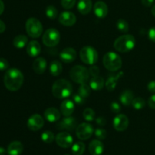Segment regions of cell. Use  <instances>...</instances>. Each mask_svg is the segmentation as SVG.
<instances>
[{
	"instance_id": "6da1fadb",
	"label": "cell",
	"mask_w": 155,
	"mask_h": 155,
	"mask_svg": "<svg viewBox=\"0 0 155 155\" xmlns=\"http://www.w3.org/2000/svg\"><path fill=\"white\" fill-rule=\"evenodd\" d=\"M23 82H24V74L18 68H10L5 74V86L9 91H18L22 86Z\"/></svg>"
},
{
	"instance_id": "7a4b0ae2",
	"label": "cell",
	"mask_w": 155,
	"mask_h": 155,
	"mask_svg": "<svg viewBox=\"0 0 155 155\" xmlns=\"http://www.w3.org/2000/svg\"><path fill=\"white\" fill-rule=\"evenodd\" d=\"M51 91L53 96L56 98L64 99L71 95L73 87L69 81L66 79H58L53 84Z\"/></svg>"
},
{
	"instance_id": "3957f363",
	"label": "cell",
	"mask_w": 155,
	"mask_h": 155,
	"mask_svg": "<svg viewBox=\"0 0 155 155\" xmlns=\"http://www.w3.org/2000/svg\"><path fill=\"white\" fill-rule=\"evenodd\" d=\"M136 45V40L133 35L126 34L118 37L114 43V47L120 53H127L133 50Z\"/></svg>"
},
{
	"instance_id": "277c9868",
	"label": "cell",
	"mask_w": 155,
	"mask_h": 155,
	"mask_svg": "<svg viewBox=\"0 0 155 155\" xmlns=\"http://www.w3.org/2000/svg\"><path fill=\"white\" fill-rule=\"evenodd\" d=\"M104 66L110 71H116L122 66V59L120 56L114 52H108L103 58Z\"/></svg>"
},
{
	"instance_id": "5b68a950",
	"label": "cell",
	"mask_w": 155,
	"mask_h": 155,
	"mask_svg": "<svg viewBox=\"0 0 155 155\" xmlns=\"http://www.w3.org/2000/svg\"><path fill=\"white\" fill-rule=\"evenodd\" d=\"M70 77L77 84L86 83L89 78V69L82 65H75L70 71Z\"/></svg>"
},
{
	"instance_id": "8992f818",
	"label": "cell",
	"mask_w": 155,
	"mask_h": 155,
	"mask_svg": "<svg viewBox=\"0 0 155 155\" xmlns=\"http://www.w3.org/2000/svg\"><path fill=\"white\" fill-rule=\"evenodd\" d=\"M80 56L81 60L88 65H95L98 59V52L92 46H84L80 52Z\"/></svg>"
},
{
	"instance_id": "52a82bcc",
	"label": "cell",
	"mask_w": 155,
	"mask_h": 155,
	"mask_svg": "<svg viewBox=\"0 0 155 155\" xmlns=\"http://www.w3.org/2000/svg\"><path fill=\"white\" fill-rule=\"evenodd\" d=\"M26 30L30 37L38 38L42 35V25L36 18H30L26 22Z\"/></svg>"
},
{
	"instance_id": "ba28073f",
	"label": "cell",
	"mask_w": 155,
	"mask_h": 155,
	"mask_svg": "<svg viewBox=\"0 0 155 155\" xmlns=\"http://www.w3.org/2000/svg\"><path fill=\"white\" fill-rule=\"evenodd\" d=\"M61 39L60 33L55 28H49L44 33L42 36V42L46 46H55Z\"/></svg>"
},
{
	"instance_id": "9c48e42d",
	"label": "cell",
	"mask_w": 155,
	"mask_h": 155,
	"mask_svg": "<svg viewBox=\"0 0 155 155\" xmlns=\"http://www.w3.org/2000/svg\"><path fill=\"white\" fill-rule=\"evenodd\" d=\"M94 133V129L89 123L83 122L77 126L76 129V135L80 140H87Z\"/></svg>"
},
{
	"instance_id": "30bf717a",
	"label": "cell",
	"mask_w": 155,
	"mask_h": 155,
	"mask_svg": "<svg viewBox=\"0 0 155 155\" xmlns=\"http://www.w3.org/2000/svg\"><path fill=\"white\" fill-rule=\"evenodd\" d=\"M55 141L58 145L63 148L70 147L74 142L72 135L66 132H62L58 134L55 138Z\"/></svg>"
},
{
	"instance_id": "8fae6325",
	"label": "cell",
	"mask_w": 155,
	"mask_h": 155,
	"mask_svg": "<svg viewBox=\"0 0 155 155\" xmlns=\"http://www.w3.org/2000/svg\"><path fill=\"white\" fill-rule=\"evenodd\" d=\"M57 129L61 130L73 131L77 129V122L75 118L72 116H65L62 120H61L57 124Z\"/></svg>"
},
{
	"instance_id": "7c38bea8",
	"label": "cell",
	"mask_w": 155,
	"mask_h": 155,
	"mask_svg": "<svg viewBox=\"0 0 155 155\" xmlns=\"http://www.w3.org/2000/svg\"><path fill=\"white\" fill-rule=\"evenodd\" d=\"M114 128L118 132H124L129 126V119L124 114H118L114 118Z\"/></svg>"
},
{
	"instance_id": "4fadbf2b",
	"label": "cell",
	"mask_w": 155,
	"mask_h": 155,
	"mask_svg": "<svg viewBox=\"0 0 155 155\" xmlns=\"http://www.w3.org/2000/svg\"><path fill=\"white\" fill-rule=\"evenodd\" d=\"M44 126V119L39 114H33L27 120V127L31 131H38Z\"/></svg>"
},
{
	"instance_id": "5bb4252c",
	"label": "cell",
	"mask_w": 155,
	"mask_h": 155,
	"mask_svg": "<svg viewBox=\"0 0 155 155\" xmlns=\"http://www.w3.org/2000/svg\"><path fill=\"white\" fill-rule=\"evenodd\" d=\"M58 21L63 25L70 27L75 24L77 21V18L74 13L68 12V11H65L61 14L58 18Z\"/></svg>"
},
{
	"instance_id": "9a60e30c",
	"label": "cell",
	"mask_w": 155,
	"mask_h": 155,
	"mask_svg": "<svg viewBox=\"0 0 155 155\" xmlns=\"http://www.w3.org/2000/svg\"><path fill=\"white\" fill-rule=\"evenodd\" d=\"M60 59L62 62L65 63H71L74 62L77 58V52L74 48L68 47L62 50L60 53Z\"/></svg>"
},
{
	"instance_id": "2e32d148",
	"label": "cell",
	"mask_w": 155,
	"mask_h": 155,
	"mask_svg": "<svg viewBox=\"0 0 155 155\" xmlns=\"http://www.w3.org/2000/svg\"><path fill=\"white\" fill-rule=\"evenodd\" d=\"M94 13L98 18H104L107 16L108 13V8L107 5L102 1H98L94 5Z\"/></svg>"
},
{
	"instance_id": "e0dca14e",
	"label": "cell",
	"mask_w": 155,
	"mask_h": 155,
	"mask_svg": "<svg viewBox=\"0 0 155 155\" xmlns=\"http://www.w3.org/2000/svg\"><path fill=\"white\" fill-rule=\"evenodd\" d=\"M123 75H124V72H123V71H120V72L117 73L116 74H113V75L109 76V77L107 78L105 83V86L107 91H114V90L116 88L118 81L122 78Z\"/></svg>"
},
{
	"instance_id": "ac0fdd59",
	"label": "cell",
	"mask_w": 155,
	"mask_h": 155,
	"mask_svg": "<svg viewBox=\"0 0 155 155\" xmlns=\"http://www.w3.org/2000/svg\"><path fill=\"white\" fill-rule=\"evenodd\" d=\"M24 150V145L21 141H14L9 144L7 149L8 155H21Z\"/></svg>"
},
{
	"instance_id": "d6986e66",
	"label": "cell",
	"mask_w": 155,
	"mask_h": 155,
	"mask_svg": "<svg viewBox=\"0 0 155 155\" xmlns=\"http://www.w3.org/2000/svg\"><path fill=\"white\" fill-rule=\"evenodd\" d=\"M89 150L92 155H101L104 151V144L100 140H93L89 144Z\"/></svg>"
},
{
	"instance_id": "ffe728a7",
	"label": "cell",
	"mask_w": 155,
	"mask_h": 155,
	"mask_svg": "<svg viewBox=\"0 0 155 155\" xmlns=\"http://www.w3.org/2000/svg\"><path fill=\"white\" fill-rule=\"evenodd\" d=\"M61 112L64 116H71V114L74 112L75 106L74 102L70 100H65L61 104Z\"/></svg>"
},
{
	"instance_id": "44dd1931",
	"label": "cell",
	"mask_w": 155,
	"mask_h": 155,
	"mask_svg": "<svg viewBox=\"0 0 155 155\" xmlns=\"http://www.w3.org/2000/svg\"><path fill=\"white\" fill-rule=\"evenodd\" d=\"M44 115H45L46 120H48L50 122H54L58 121L61 117L60 112L54 107H49L45 109Z\"/></svg>"
},
{
	"instance_id": "7402d4cb",
	"label": "cell",
	"mask_w": 155,
	"mask_h": 155,
	"mask_svg": "<svg viewBox=\"0 0 155 155\" xmlns=\"http://www.w3.org/2000/svg\"><path fill=\"white\" fill-rule=\"evenodd\" d=\"M47 68V62L45 58L40 57L36 59L33 62V68L35 72L38 74H42L45 72Z\"/></svg>"
},
{
	"instance_id": "603a6c76",
	"label": "cell",
	"mask_w": 155,
	"mask_h": 155,
	"mask_svg": "<svg viewBox=\"0 0 155 155\" xmlns=\"http://www.w3.org/2000/svg\"><path fill=\"white\" fill-rule=\"evenodd\" d=\"M41 46L39 42L36 40H31L27 46V53L31 57L37 56L40 53Z\"/></svg>"
},
{
	"instance_id": "cb8c5ba5",
	"label": "cell",
	"mask_w": 155,
	"mask_h": 155,
	"mask_svg": "<svg viewBox=\"0 0 155 155\" xmlns=\"http://www.w3.org/2000/svg\"><path fill=\"white\" fill-rule=\"evenodd\" d=\"M134 100V93L130 90H125L121 93L120 100L124 106H130Z\"/></svg>"
},
{
	"instance_id": "d4e9b609",
	"label": "cell",
	"mask_w": 155,
	"mask_h": 155,
	"mask_svg": "<svg viewBox=\"0 0 155 155\" xmlns=\"http://www.w3.org/2000/svg\"><path fill=\"white\" fill-rule=\"evenodd\" d=\"M92 4L91 0H79L77 9L82 15H87L92 9Z\"/></svg>"
},
{
	"instance_id": "484cf974",
	"label": "cell",
	"mask_w": 155,
	"mask_h": 155,
	"mask_svg": "<svg viewBox=\"0 0 155 155\" xmlns=\"http://www.w3.org/2000/svg\"><path fill=\"white\" fill-rule=\"evenodd\" d=\"M104 85V81L103 78L100 76L92 77L89 82V86L93 91H101Z\"/></svg>"
},
{
	"instance_id": "4316f807",
	"label": "cell",
	"mask_w": 155,
	"mask_h": 155,
	"mask_svg": "<svg viewBox=\"0 0 155 155\" xmlns=\"http://www.w3.org/2000/svg\"><path fill=\"white\" fill-rule=\"evenodd\" d=\"M28 43V38L25 35L20 34L15 37L13 40V45L18 49H22L26 46Z\"/></svg>"
},
{
	"instance_id": "83f0119b",
	"label": "cell",
	"mask_w": 155,
	"mask_h": 155,
	"mask_svg": "<svg viewBox=\"0 0 155 155\" xmlns=\"http://www.w3.org/2000/svg\"><path fill=\"white\" fill-rule=\"evenodd\" d=\"M62 70H63V68H62L61 63L57 60L53 61L49 66L50 73L53 76H58L62 72Z\"/></svg>"
},
{
	"instance_id": "f1b7e54d",
	"label": "cell",
	"mask_w": 155,
	"mask_h": 155,
	"mask_svg": "<svg viewBox=\"0 0 155 155\" xmlns=\"http://www.w3.org/2000/svg\"><path fill=\"white\" fill-rule=\"evenodd\" d=\"M85 151V144L81 141L76 142L72 146V153L74 155H82Z\"/></svg>"
},
{
	"instance_id": "f546056e",
	"label": "cell",
	"mask_w": 155,
	"mask_h": 155,
	"mask_svg": "<svg viewBox=\"0 0 155 155\" xmlns=\"http://www.w3.org/2000/svg\"><path fill=\"white\" fill-rule=\"evenodd\" d=\"M78 94L81 95L84 98H87L91 94V88L89 85L86 84V83L80 84V88L78 90Z\"/></svg>"
},
{
	"instance_id": "4dcf8cb0",
	"label": "cell",
	"mask_w": 155,
	"mask_h": 155,
	"mask_svg": "<svg viewBox=\"0 0 155 155\" xmlns=\"http://www.w3.org/2000/svg\"><path fill=\"white\" fill-rule=\"evenodd\" d=\"M131 105L135 109L139 110V109H143L145 106V100L142 97H136L133 100V103Z\"/></svg>"
},
{
	"instance_id": "1f68e13d",
	"label": "cell",
	"mask_w": 155,
	"mask_h": 155,
	"mask_svg": "<svg viewBox=\"0 0 155 155\" xmlns=\"http://www.w3.org/2000/svg\"><path fill=\"white\" fill-rule=\"evenodd\" d=\"M58 12L57 9L54 6L49 5L45 9V15L50 19H55L58 17Z\"/></svg>"
},
{
	"instance_id": "d6a6232c",
	"label": "cell",
	"mask_w": 155,
	"mask_h": 155,
	"mask_svg": "<svg viewBox=\"0 0 155 155\" xmlns=\"http://www.w3.org/2000/svg\"><path fill=\"white\" fill-rule=\"evenodd\" d=\"M41 138H42V140L45 143L51 144L55 138H54V135L53 134V132H51V131H45L41 135Z\"/></svg>"
},
{
	"instance_id": "836d02e7",
	"label": "cell",
	"mask_w": 155,
	"mask_h": 155,
	"mask_svg": "<svg viewBox=\"0 0 155 155\" xmlns=\"http://www.w3.org/2000/svg\"><path fill=\"white\" fill-rule=\"evenodd\" d=\"M83 118L87 122H92L95 119V112L91 108H86L83 111Z\"/></svg>"
},
{
	"instance_id": "e575fe53",
	"label": "cell",
	"mask_w": 155,
	"mask_h": 155,
	"mask_svg": "<svg viewBox=\"0 0 155 155\" xmlns=\"http://www.w3.org/2000/svg\"><path fill=\"white\" fill-rule=\"evenodd\" d=\"M117 28L120 31L123 32V33H126V32L129 31V24L125 20L119 19L117 22Z\"/></svg>"
},
{
	"instance_id": "d590c367",
	"label": "cell",
	"mask_w": 155,
	"mask_h": 155,
	"mask_svg": "<svg viewBox=\"0 0 155 155\" xmlns=\"http://www.w3.org/2000/svg\"><path fill=\"white\" fill-rule=\"evenodd\" d=\"M94 134H95V137L98 138V140H104L107 137V134L105 129H102V128H98L94 131Z\"/></svg>"
},
{
	"instance_id": "8d00e7d4",
	"label": "cell",
	"mask_w": 155,
	"mask_h": 155,
	"mask_svg": "<svg viewBox=\"0 0 155 155\" xmlns=\"http://www.w3.org/2000/svg\"><path fill=\"white\" fill-rule=\"evenodd\" d=\"M77 0H61V3L64 9H71L75 5Z\"/></svg>"
},
{
	"instance_id": "74e56055",
	"label": "cell",
	"mask_w": 155,
	"mask_h": 155,
	"mask_svg": "<svg viewBox=\"0 0 155 155\" xmlns=\"http://www.w3.org/2000/svg\"><path fill=\"white\" fill-rule=\"evenodd\" d=\"M89 74L92 75V77H97V76H99L100 70L98 66L95 65H92L90 66V68H89Z\"/></svg>"
},
{
	"instance_id": "f35d334b",
	"label": "cell",
	"mask_w": 155,
	"mask_h": 155,
	"mask_svg": "<svg viewBox=\"0 0 155 155\" xmlns=\"http://www.w3.org/2000/svg\"><path fill=\"white\" fill-rule=\"evenodd\" d=\"M110 109H111V111L113 112L118 114L121 110L120 105V103L118 102L113 101L110 103Z\"/></svg>"
},
{
	"instance_id": "ab89813d",
	"label": "cell",
	"mask_w": 155,
	"mask_h": 155,
	"mask_svg": "<svg viewBox=\"0 0 155 155\" xmlns=\"http://www.w3.org/2000/svg\"><path fill=\"white\" fill-rule=\"evenodd\" d=\"M73 100H74V101L78 105L83 104V103H85V101H86V98L83 97L79 94H74V95L73 96Z\"/></svg>"
},
{
	"instance_id": "60d3db41",
	"label": "cell",
	"mask_w": 155,
	"mask_h": 155,
	"mask_svg": "<svg viewBox=\"0 0 155 155\" xmlns=\"http://www.w3.org/2000/svg\"><path fill=\"white\" fill-rule=\"evenodd\" d=\"M9 67V63L7 59L4 58H0V71L7 70Z\"/></svg>"
},
{
	"instance_id": "b9f144b4",
	"label": "cell",
	"mask_w": 155,
	"mask_h": 155,
	"mask_svg": "<svg viewBox=\"0 0 155 155\" xmlns=\"http://www.w3.org/2000/svg\"><path fill=\"white\" fill-rule=\"evenodd\" d=\"M95 122H96V123L99 126H104L106 125V123H107V120H106V119L103 116L97 117V118L95 119Z\"/></svg>"
},
{
	"instance_id": "7bdbcfd3",
	"label": "cell",
	"mask_w": 155,
	"mask_h": 155,
	"mask_svg": "<svg viewBox=\"0 0 155 155\" xmlns=\"http://www.w3.org/2000/svg\"><path fill=\"white\" fill-rule=\"evenodd\" d=\"M148 37L152 42L155 43V27L150 28L149 31H148Z\"/></svg>"
},
{
	"instance_id": "ee69618b",
	"label": "cell",
	"mask_w": 155,
	"mask_h": 155,
	"mask_svg": "<svg viewBox=\"0 0 155 155\" xmlns=\"http://www.w3.org/2000/svg\"><path fill=\"white\" fill-rule=\"evenodd\" d=\"M148 105L151 109H155V94L151 96L149 99H148Z\"/></svg>"
},
{
	"instance_id": "f6af8a7d",
	"label": "cell",
	"mask_w": 155,
	"mask_h": 155,
	"mask_svg": "<svg viewBox=\"0 0 155 155\" xmlns=\"http://www.w3.org/2000/svg\"><path fill=\"white\" fill-rule=\"evenodd\" d=\"M148 90L151 93H155V81H151L148 84Z\"/></svg>"
},
{
	"instance_id": "bcb514c9",
	"label": "cell",
	"mask_w": 155,
	"mask_h": 155,
	"mask_svg": "<svg viewBox=\"0 0 155 155\" xmlns=\"http://www.w3.org/2000/svg\"><path fill=\"white\" fill-rule=\"evenodd\" d=\"M154 0H142V3L145 7H151L154 3Z\"/></svg>"
},
{
	"instance_id": "7dc6e473",
	"label": "cell",
	"mask_w": 155,
	"mask_h": 155,
	"mask_svg": "<svg viewBox=\"0 0 155 155\" xmlns=\"http://www.w3.org/2000/svg\"><path fill=\"white\" fill-rule=\"evenodd\" d=\"M5 23L3 22L2 20H0V33H3V32L5 30Z\"/></svg>"
},
{
	"instance_id": "c3c4849f",
	"label": "cell",
	"mask_w": 155,
	"mask_h": 155,
	"mask_svg": "<svg viewBox=\"0 0 155 155\" xmlns=\"http://www.w3.org/2000/svg\"><path fill=\"white\" fill-rule=\"evenodd\" d=\"M4 9H5V5H4V3L2 0H0V15L3 13L4 12Z\"/></svg>"
},
{
	"instance_id": "681fc988",
	"label": "cell",
	"mask_w": 155,
	"mask_h": 155,
	"mask_svg": "<svg viewBox=\"0 0 155 155\" xmlns=\"http://www.w3.org/2000/svg\"><path fill=\"white\" fill-rule=\"evenodd\" d=\"M7 153V150L2 147H0V155H5Z\"/></svg>"
},
{
	"instance_id": "f907efd6",
	"label": "cell",
	"mask_w": 155,
	"mask_h": 155,
	"mask_svg": "<svg viewBox=\"0 0 155 155\" xmlns=\"http://www.w3.org/2000/svg\"><path fill=\"white\" fill-rule=\"evenodd\" d=\"M151 13H152V15L155 17V5L153 6L152 9H151Z\"/></svg>"
},
{
	"instance_id": "816d5d0a",
	"label": "cell",
	"mask_w": 155,
	"mask_h": 155,
	"mask_svg": "<svg viewBox=\"0 0 155 155\" xmlns=\"http://www.w3.org/2000/svg\"><path fill=\"white\" fill-rule=\"evenodd\" d=\"M65 155H70V154H65Z\"/></svg>"
}]
</instances>
